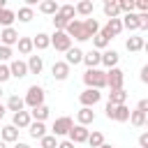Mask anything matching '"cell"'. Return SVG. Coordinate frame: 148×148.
<instances>
[{"label":"cell","instance_id":"44","mask_svg":"<svg viewBox=\"0 0 148 148\" xmlns=\"http://www.w3.org/2000/svg\"><path fill=\"white\" fill-rule=\"evenodd\" d=\"M134 9H139V14H148V2L146 0H136L134 2Z\"/></svg>","mask_w":148,"mask_h":148},{"label":"cell","instance_id":"54","mask_svg":"<svg viewBox=\"0 0 148 148\" xmlns=\"http://www.w3.org/2000/svg\"><path fill=\"white\" fill-rule=\"evenodd\" d=\"M99 148H113V146H111V143H102Z\"/></svg>","mask_w":148,"mask_h":148},{"label":"cell","instance_id":"4","mask_svg":"<svg viewBox=\"0 0 148 148\" xmlns=\"http://www.w3.org/2000/svg\"><path fill=\"white\" fill-rule=\"evenodd\" d=\"M125 83V72L120 67H113V69H106V88L109 90H120Z\"/></svg>","mask_w":148,"mask_h":148},{"label":"cell","instance_id":"12","mask_svg":"<svg viewBox=\"0 0 148 148\" xmlns=\"http://www.w3.org/2000/svg\"><path fill=\"white\" fill-rule=\"evenodd\" d=\"M18 37H21V35H18L14 28H2V30H0V44H2V46H9V49L16 46Z\"/></svg>","mask_w":148,"mask_h":148},{"label":"cell","instance_id":"43","mask_svg":"<svg viewBox=\"0 0 148 148\" xmlns=\"http://www.w3.org/2000/svg\"><path fill=\"white\" fill-rule=\"evenodd\" d=\"M12 79V74H9V65H2L0 62V86L5 83V81H9Z\"/></svg>","mask_w":148,"mask_h":148},{"label":"cell","instance_id":"29","mask_svg":"<svg viewBox=\"0 0 148 148\" xmlns=\"http://www.w3.org/2000/svg\"><path fill=\"white\" fill-rule=\"evenodd\" d=\"M58 7H60V5H58L56 0H42V2L37 5V9H39L42 14H46V16H53V14L58 12Z\"/></svg>","mask_w":148,"mask_h":148},{"label":"cell","instance_id":"33","mask_svg":"<svg viewBox=\"0 0 148 148\" xmlns=\"http://www.w3.org/2000/svg\"><path fill=\"white\" fill-rule=\"evenodd\" d=\"M14 21H16V12L9 9V7H5V9L0 12V25H2V28H12Z\"/></svg>","mask_w":148,"mask_h":148},{"label":"cell","instance_id":"18","mask_svg":"<svg viewBox=\"0 0 148 148\" xmlns=\"http://www.w3.org/2000/svg\"><path fill=\"white\" fill-rule=\"evenodd\" d=\"M125 49H127L130 53L143 51V49H146V39H143V37H139V35H132V37H127V42H125Z\"/></svg>","mask_w":148,"mask_h":148},{"label":"cell","instance_id":"41","mask_svg":"<svg viewBox=\"0 0 148 148\" xmlns=\"http://www.w3.org/2000/svg\"><path fill=\"white\" fill-rule=\"evenodd\" d=\"M12 56H14V51H12L9 46H2V44H0V62L7 65V62L12 60Z\"/></svg>","mask_w":148,"mask_h":148},{"label":"cell","instance_id":"8","mask_svg":"<svg viewBox=\"0 0 148 148\" xmlns=\"http://www.w3.org/2000/svg\"><path fill=\"white\" fill-rule=\"evenodd\" d=\"M88 134H90L88 127H83V125H72V130L67 132V139L76 146V143H86V141H88Z\"/></svg>","mask_w":148,"mask_h":148},{"label":"cell","instance_id":"22","mask_svg":"<svg viewBox=\"0 0 148 148\" xmlns=\"http://www.w3.org/2000/svg\"><path fill=\"white\" fill-rule=\"evenodd\" d=\"M106 102L113 104V106L125 104V102H127V90H125V88H120V90H109V99H106Z\"/></svg>","mask_w":148,"mask_h":148},{"label":"cell","instance_id":"26","mask_svg":"<svg viewBox=\"0 0 148 148\" xmlns=\"http://www.w3.org/2000/svg\"><path fill=\"white\" fill-rule=\"evenodd\" d=\"M102 9H104V16H106V18H118V16H120V12H118V0H104Z\"/></svg>","mask_w":148,"mask_h":148},{"label":"cell","instance_id":"46","mask_svg":"<svg viewBox=\"0 0 148 148\" xmlns=\"http://www.w3.org/2000/svg\"><path fill=\"white\" fill-rule=\"evenodd\" d=\"M139 146H141V148H148V132H143V134L139 136Z\"/></svg>","mask_w":148,"mask_h":148},{"label":"cell","instance_id":"14","mask_svg":"<svg viewBox=\"0 0 148 148\" xmlns=\"http://www.w3.org/2000/svg\"><path fill=\"white\" fill-rule=\"evenodd\" d=\"M118 60H120L118 51H113V49H106V51L102 53V60H99V65H104L106 69H113V67H118Z\"/></svg>","mask_w":148,"mask_h":148},{"label":"cell","instance_id":"21","mask_svg":"<svg viewBox=\"0 0 148 148\" xmlns=\"http://www.w3.org/2000/svg\"><path fill=\"white\" fill-rule=\"evenodd\" d=\"M81 23H83V30H86L88 39H92V37L99 32V28H102V25H99V21H97V18H92V16H88V18H86V21H81Z\"/></svg>","mask_w":148,"mask_h":148},{"label":"cell","instance_id":"35","mask_svg":"<svg viewBox=\"0 0 148 148\" xmlns=\"http://www.w3.org/2000/svg\"><path fill=\"white\" fill-rule=\"evenodd\" d=\"M109 44H111V39H106L102 32H97V35L92 37V49H95V51H99V53H102V51H104Z\"/></svg>","mask_w":148,"mask_h":148},{"label":"cell","instance_id":"48","mask_svg":"<svg viewBox=\"0 0 148 148\" xmlns=\"http://www.w3.org/2000/svg\"><path fill=\"white\" fill-rule=\"evenodd\" d=\"M136 109H139V111H143V113H148V99H141V102L136 104Z\"/></svg>","mask_w":148,"mask_h":148},{"label":"cell","instance_id":"34","mask_svg":"<svg viewBox=\"0 0 148 148\" xmlns=\"http://www.w3.org/2000/svg\"><path fill=\"white\" fill-rule=\"evenodd\" d=\"M16 18L21 21V23H30L32 18H35V9H30V7H18V12H16Z\"/></svg>","mask_w":148,"mask_h":148},{"label":"cell","instance_id":"16","mask_svg":"<svg viewBox=\"0 0 148 148\" xmlns=\"http://www.w3.org/2000/svg\"><path fill=\"white\" fill-rule=\"evenodd\" d=\"M99 60H102V53L95 51V49H90L88 53H83V60H81V62H83L88 69H97V67H99Z\"/></svg>","mask_w":148,"mask_h":148},{"label":"cell","instance_id":"1","mask_svg":"<svg viewBox=\"0 0 148 148\" xmlns=\"http://www.w3.org/2000/svg\"><path fill=\"white\" fill-rule=\"evenodd\" d=\"M83 83L86 88H95V90H102L106 88V72L104 69H86L83 72Z\"/></svg>","mask_w":148,"mask_h":148},{"label":"cell","instance_id":"3","mask_svg":"<svg viewBox=\"0 0 148 148\" xmlns=\"http://www.w3.org/2000/svg\"><path fill=\"white\" fill-rule=\"evenodd\" d=\"M65 35H67L69 39H76V42H88V35H86V30H83V23H81L79 18H72V21L67 23V28H65Z\"/></svg>","mask_w":148,"mask_h":148},{"label":"cell","instance_id":"13","mask_svg":"<svg viewBox=\"0 0 148 148\" xmlns=\"http://www.w3.org/2000/svg\"><path fill=\"white\" fill-rule=\"evenodd\" d=\"M92 123H95V111L88 109V106H81V109L76 111V125L88 127V125H92Z\"/></svg>","mask_w":148,"mask_h":148},{"label":"cell","instance_id":"32","mask_svg":"<svg viewBox=\"0 0 148 148\" xmlns=\"http://www.w3.org/2000/svg\"><path fill=\"white\" fill-rule=\"evenodd\" d=\"M111 120H116V123H127V120H130V109H127V104L113 106V118H111Z\"/></svg>","mask_w":148,"mask_h":148},{"label":"cell","instance_id":"39","mask_svg":"<svg viewBox=\"0 0 148 148\" xmlns=\"http://www.w3.org/2000/svg\"><path fill=\"white\" fill-rule=\"evenodd\" d=\"M67 23H69V21H67V18H62V16L58 14V12L53 14V30H60V32H65Z\"/></svg>","mask_w":148,"mask_h":148},{"label":"cell","instance_id":"5","mask_svg":"<svg viewBox=\"0 0 148 148\" xmlns=\"http://www.w3.org/2000/svg\"><path fill=\"white\" fill-rule=\"evenodd\" d=\"M49 39H51V46L56 51H60V53H65V51L72 49V39L65 32H60V30H53V35H49Z\"/></svg>","mask_w":148,"mask_h":148},{"label":"cell","instance_id":"53","mask_svg":"<svg viewBox=\"0 0 148 148\" xmlns=\"http://www.w3.org/2000/svg\"><path fill=\"white\" fill-rule=\"evenodd\" d=\"M5 7H7V0H0V12H2Z\"/></svg>","mask_w":148,"mask_h":148},{"label":"cell","instance_id":"17","mask_svg":"<svg viewBox=\"0 0 148 148\" xmlns=\"http://www.w3.org/2000/svg\"><path fill=\"white\" fill-rule=\"evenodd\" d=\"M120 23H123V30H130V32H134V30H139V25H141V21H139V14H125L123 18H120Z\"/></svg>","mask_w":148,"mask_h":148},{"label":"cell","instance_id":"55","mask_svg":"<svg viewBox=\"0 0 148 148\" xmlns=\"http://www.w3.org/2000/svg\"><path fill=\"white\" fill-rule=\"evenodd\" d=\"M0 148H7V143H5V141H2V139H0Z\"/></svg>","mask_w":148,"mask_h":148},{"label":"cell","instance_id":"45","mask_svg":"<svg viewBox=\"0 0 148 148\" xmlns=\"http://www.w3.org/2000/svg\"><path fill=\"white\" fill-rule=\"evenodd\" d=\"M139 21H141L139 30H148V14H139Z\"/></svg>","mask_w":148,"mask_h":148},{"label":"cell","instance_id":"31","mask_svg":"<svg viewBox=\"0 0 148 148\" xmlns=\"http://www.w3.org/2000/svg\"><path fill=\"white\" fill-rule=\"evenodd\" d=\"M49 113H51V109H49L46 104H42V106H37V109H30V118L37 120V123H44V120L49 118Z\"/></svg>","mask_w":148,"mask_h":148},{"label":"cell","instance_id":"11","mask_svg":"<svg viewBox=\"0 0 148 148\" xmlns=\"http://www.w3.org/2000/svg\"><path fill=\"white\" fill-rule=\"evenodd\" d=\"M69 69H72V67H69L65 60H56V62H53V67H51V74H53V79H56V81H67Z\"/></svg>","mask_w":148,"mask_h":148},{"label":"cell","instance_id":"49","mask_svg":"<svg viewBox=\"0 0 148 148\" xmlns=\"http://www.w3.org/2000/svg\"><path fill=\"white\" fill-rule=\"evenodd\" d=\"M104 113H106V118L111 120V118H113V104H109V102H106V106H104Z\"/></svg>","mask_w":148,"mask_h":148},{"label":"cell","instance_id":"7","mask_svg":"<svg viewBox=\"0 0 148 148\" xmlns=\"http://www.w3.org/2000/svg\"><path fill=\"white\" fill-rule=\"evenodd\" d=\"M72 125H74V120L69 118V116H60V118H56L53 120V127H51V134L58 139V136H67V132L72 130Z\"/></svg>","mask_w":148,"mask_h":148},{"label":"cell","instance_id":"52","mask_svg":"<svg viewBox=\"0 0 148 148\" xmlns=\"http://www.w3.org/2000/svg\"><path fill=\"white\" fill-rule=\"evenodd\" d=\"M5 111H7V109H5V104H2V102H0V120H2V118H5Z\"/></svg>","mask_w":148,"mask_h":148},{"label":"cell","instance_id":"47","mask_svg":"<svg viewBox=\"0 0 148 148\" xmlns=\"http://www.w3.org/2000/svg\"><path fill=\"white\" fill-rule=\"evenodd\" d=\"M141 83H148V65L141 67Z\"/></svg>","mask_w":148,"mask_h":148},{"label":"cell","instance_id":"9","mask_svg":"<svg viewBox=\"0 0 148 148\" xmlns=\"http://www.w3.org/2000/svg\"><path fill=\"white\" fill-rule=\"evenodd\" d=\"M99 32H102L106 39L118 37V35L123 32V23H120V18H109V21H106V25H104V28H99Z\"/></svg>","mask_w":148,"mask_h":148},{"label":"cell","instance_id":"37","mask_svg":"<svg viewBox=\"0 0 148 148\" xmlns=\"http://www.w3.org/2000/svg\"><path fill=\"white\" fill-rule=\"evenodd\" d=\"M86 143H88L90 148H99V146H102V143H106V141H104V134H102V132H90Z\"/></svg>","mask_w":148,"mask_h":148},{"label":"cell","instance_id":"24","mask_svg":"<svg viewBox=\"0 0 148 148\" xmlns=\"http://www.w3.org/2000/svg\"><path fill=\"white\" fill-rule=\"evenodd\" d=\"M83 60V51L81 49H76V46H72L69 51H65V62L72 67V65H79Z\"/></svg>","mask_w":148,"mask_h":148},{"label":"cell","instance_id":"50","mask_svg":"<svg viewBox=\"0 0 148 148\" xmlns=\"http://www.w3.org/2000/svg\"><path fill=\"white\" fill-rule=\"evenodd\" d=\"M58 148H74V143L69 139H62V141H58Z\"/></svg>","mask_w":148,"mask_h":148},{"label":"cell","instance_id":"25","mask_svg":"<svg viewBox=\"0 0 148 148\" xmlns=\"http://www.w3.org/2000/svg\"><path fill=\"white\" fill-rule=\"evenodd\" d=\"M92 9H95V7H92V0H81V2L74 5V12H76L79 16H86V18L92 16Z\"/></svg>","mask_w":148,"mask_h":148},{"label":"cell","instance_id":"20","mask_svg":"<svg viewBox=\"0 0 148 148\" xmlns=\"http://www.w3.org/2000/svg\"><path fill=\"white\" fill-rule=\"evenodd\" d=\"M25 65H28V74H42V69H44L42 56H28Z\"/></svg>","mask_w":148,"mask_h":148},{"label":"cell","instance_id":"10","mask_svg":"<svg viewBox=\"0 0 148 148\" xmlns=\"http://www.w3.org/2000/svg\"><path fill=\"white\" fill-rule=\"evenodd\" d=\"M9 74H12V79H23V76H28V65H25V60L12 58V60H9Z\"/></svg>","mask_w":148,"mask_h":148},{"label":"cell","instance_id":"27","mask_svg":"<svg viewBox=\"0 0 148 148\" xmlns=\"http://www.w3.org/2000/svg\"><path fill=\"white\" fill-rule=\"evenodd\" d=\"M5 109H7V111H14V113L23 111V109H25L23 97H21V95H9V99H7V106H5Z\"/></svg>","mask_w":148,"mask_h":148},{"label":"cell","instance_id":"6","mask_svg":"<svg viewBox=\"0 0 148 148\" xmlns=\"http://www.w3.org/2000/svg\"><path fill=\"white\" fill-rule=\"evenodd\" d=\"M79 102H81V106H88V109H92L95 104H99V102H102V90L86 88L83 92H79Z\"/></svg>","mask_w":148,"mask_h":148},{"label":"cell","instance_id":"38","mask_svg":"<svg viewBox=\"0 0 148 148\" xmlns=\"http://www.w3.org/2000/svg\"><path fill=\"white\" fill-rule=\"evenodd\" d=\"M58 14H60L62 18H67V21H72V18L76 16V12H74V5H60V7H58Z\"/></svg>","mask_w":148,"mask_h":148},{"label":"cell","instance_id":"28","mask_svg":"<svg viewBox=\"0 0 148 148\" xmlns=\"http://www.w3.org/2000/svg\"><path fill=\"white\" fill-rule=\"evenodd\" d=\"M28 134H30L32 139H42V136H46V125H44V123L32 120V123L28 125Z\"/></svg>","mask_w":148,"mask_h":148},{"label":"cell","instance_id":"30","mask_svg":"<svg viewBox=\"0 0 148 148\" xmlns=\"http://www.w3.org/2000/svg\"><path fill=\"white\" fill-rule=\"evenodd\" d=\"M16 46H18V53L21 56H32V37H18V42H16Z\"/></svg>","mask_w":148,"mask_h":148},{"label":"cell","instance_id":"19","mask_svg":"<svg viewBox=\"0 0 148 148\" xmlns=\"http://www.w3.org/2000/svg\"><path fill=\"white\" fill-rule=\"evenodd\" d=\"M0 139L5 143H16L18 141V130L14 125H5V127H0Z\"/></svg>","mask_w":148,"mask_h":148},{"label":"cell","instance_id":"40","mask_svg":"<svg viewBox=\"0 0 148 148\" xmlns=\"http://www.w3.org/2000/svg\"><path fill=\"white\" fill-rule=\"evenodd\" d=\"M39 146H42V148H58V139H56L53 134H46V136L39 139Z\"/></svg>","mask_w":148,"mask_h":148},{"label":"cell","instance_id":"36","mask_svg":"<svg viewBox=\"0 0 148 148\" xmlns=\"http://www.w3.org/2000/svg\"><path fill=\"white\" fill-rule=\"evenodd\" d=\"M130 123H132L134 127H143V125H146V113L139 111V109L130 111Z\"/></svg>","mask_w":148,"mask_h":148},{"label":"cell","instance_id":"56","mask_svg":"<svg viewBox=\"0 0 148 148\" xmlns=\"http://www.w3.org/2000/svg\"><path fill=\"white\" fill-rule=\"evenodd\" d=\"M0 99H2V88H0Z\"/></svg>","mask_w":148,"mask_h":148},{"label":"cell","instance_id":"42","mask_svg":"<svg viewBox=\"0 0 148 148\" xmlns=\"http://www.w3.org/2000/svg\"><path fill=\"white\" fill-rule=\"evenodd\" d=\"M118 12H120V14H132V12H134V2L120 0V2H118Z\"/></svg>","mask_w":148,"mask_h":148},{"label":"cell","instance_id":"51","mask_svg":"<svg viewBox=\"0 0 148 148\" xmlns=\"http://www.w3.org/2000/svg\"><path fill=\"white\" fill-rule=\"evenodd\" d=\"M14 148H30V146H28V143H23V141H16V143H14Z\"/></svg>","mask_w":148,"mask_h":148},{"label":"cell","instance_id":"15","mask_svg":"<svg viewBox=\"0 0 148 148\" xmlns=\"http://www.w3.org/2000/svg\"><path fill=\"white\" fill-rule=\"evenodd\" d=\"M32 123V118H30V111H18V113H14V118H12V125L16 127V130H28V125Z\"/></svg>","mask_w":148,"mask_h":148},{"label":"cell","instance_id":"2","mask_svg":"<svg viewBox=\"0 0 148 148\" xmlns=\"http://www.w3.org/2000/svg\"><path fill=\"white\" fill-rule=\"evenodd\" d=\"M44 97H46V92H44V88L42 86H30L28 90H25V97H23V104L25 106H30V109H37V106H42L44 104Z\"/></svg>","mask_w":148,"mask_h":148},{"label":"cell","instance_id":"23","mask_svg":"<svg viewBox=\"0 0 148 148\" xmlns=\"http://www.w3.org/2000/svg\"><path fill=\"white\" fill-rule=\"evenodd\" d=\"M49 46H51V39H49L46 32H37V35L32 37V49H37V51H46Z\"/></svg>","mask_w":148,"mask_h":148}]
</instances>
